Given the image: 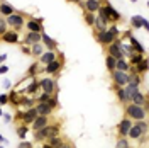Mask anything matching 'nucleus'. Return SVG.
Segmentation results:
<instances>
[{"label":"nucleus","instance_id":"nucleus-4","mask_svg":"<svg viewBox=\"0 0 149 148\" xmlns=\"http://www.w3.org/2000/svg\"><path fill=\"white\" fill-rule=\"evenodd\" d=\"M146 114H148V112L144 111L142 106H136V104H132V102H129V104L125 106V116H127L130 121H144L146 119Z\"/></svg>","mask_w":149,"mask_h":148},{"label":"nucleus","instance_id":"nucleus-46","mask_svg":"<svg viewBox=\"0 0 149 148\" xmlns=\"http://www.w3.org/2000/svg\"><path fill=\"white\" fill-rule=\"evenodd\" d=\"M9 104V94H0V106H7Z\"/></svg>","mask_w":149,"mask_h":148},{"label":"nucleus","instance_id":"nucleus-1","mask_svg":"<svg viewBox=\"0 0 149 148\" xmlns=\"http://www.w3.org/2000/svg\"><path fill=\"white\" fill-rule=\"evenodd\" d=\"M59 135H61V126L58 123H49L46 128L34 131V141L36 143H44V141L54 138V136H59Z\"/></svg>","mask_w":149,"mask_h":148},{"label":"nucleus","instance_id":"nucleus-35","mask_svg":"<svg viewBox=\"0 0 149 148\" xmlns=\"http://www.w3.org/2000/svg\"><path fill=\"white\" fill-rule=\"evenodd\" d=\"M29 128L31 126H27V124H19L17 126V136L20 138V141L26 140V136H27V133H29Z\"/></svg>","mask_w":149,"mask_h":148},{"label":"nucleus","instance_id":"nucleus-27","mask_svg":"<svg viewBox=\"0 0 149 148\" xmlns=\"http://www.w3.org/2000/svg\"><path fill=\"white\" fill-rule=\"evenodd\" d=\"M39 72H42V73H44V66H41L39 61H34L32 65L29 66V70H27V73H26V75H27V77H36Z\"/></svg>","mask_w":149,"mask_h":148},{"label":"nucleus","instance_id":"nucleus-62","mask_svg":"<svg viewBox=\"0 0 149 148\" xmlns=\"http://www.w3.org/2000/svg\"><path fill=\"white\" fill-rule=\"evenodd\" d=\"M148 9H149V2H148Z\"/></svg>","mask_w":149,"mask_h":148},{"label":"nucleus","instance_id":"nucleus-24","mask_svg":"<svg viewBox=\"0 0 149 148\" xmlns=\"http://www.w3.org/2000/svg\"><path fill=\"white\" fill-rule=\"evenodd\" d=\"M20 97H22V94L17 92L15 89L9 90V104L10 106H14V107H20Z\"/></svg>","mask_w":149,"mask_h":148},{"label":"nucleus","instance_id":"nucleus-61","mask_svg":"<svg viewBox=\"0 0 149 148\" xmlns=\"http://www.w3.org/2000/svg\"><path fill=\"white\" fill-rule=\"evenodd\" d=\"M0 148H5V147H3V145H0Z\"/></svg>","mask_w":149,"mask_h":148},{"label":"nucleus","instance_id":"nucleus-17","mask_svg":"<svg viewBox=\"0 0 149 148\" xmlns=\"http://www.w3.org/2000/svg\"><path fill=\"white\" fill-rule=\"evenodd\" d=\"M37 116H39V114H37L36 107H29V109H26L24 114H22V121H20V124H27V126H31Z\"/></svg>","mask_w":149,"mask_h":148},{"label":"nucleus","instance_id":"nucleus-60","mask_svg":"<svg viewBox=\"0 0 149 148\" xmlns=\"http://www.w3.org/2000/svg\"><path fill=\"white\" fill-rule=\"evenodd\" d=\"M130 2H132V4H136V2H137V0H130Z\"/></svg>","mask_w":149,"mask_h":148},{"label":"nucleus","instance_id":"nucleus-48","mask_svg":"<svg viewBox=\"0 0 149 148\" xmlns=\"http://www.w3.org/2000/svg\"><path fill=\"white\" fill-rule=\"evenodd\" d=\"M17 148H34V145H32L31 141H26V140H24V141H20V143H19Z\"/></svg>","mask_w":149,"mask_h":148},{"label":"nucleus","instance_id":"nucleus-11","mask_svg":"<svg viewBox=\"0 0 149 148\" xmlns=\"http://www.w3.org/2000/svg\"><path fill=\"white\" fill-rule=\"evenodd\" d=\"M41 92H42V90H41V85H39V78H37V77H31L27 87H26L24 95H31V97H34V99H36Z\"/></svg>","mask_w":149,"mask_h":148},{"label":"nucleus","instance_id":"nucleus-52","mask_svg":"<svg viewBox=\"0 0 149 148\" xmlns=\"http://www.w3.org/2000/svg\"><path fill=\"white\" fill-rule=\"evenodd\" d=\"M7 72H9V66L5 65V63H3V65H0V75H5Z\"/></svg>","mask_w":149,"mask_h":148},{"label":"nucleus","instance_id":"nucleus-49","mask_svg":"<svg viewBox=\"0 0 149 148\" xmlns=\"http://www.w3.org/2000/svg\"><path fill=\"white\" fill-rule=\"evenodd\" d=\"M2 87H3L5 90H12V82H10L9 78H5V80L2 82Z\"/></svg>","mask_w":149,"mask_h":148},{"label":"nucleus","instance_id":"nucleus-28","mask_svg":"<svg viewBox=\"0 0 149 148\" xmlns=\"http://www.w3.org/2000/svg\"><path fill=\"white\" fill-rule=\"evenodd\" d=\"M141 89H139V85H134V83H127L125 87H124V92H125V95H127V101L130 102V99H132V95L134 94H137Z\"/></svg>","mask_w":149,"mask_h":148},{"label":"nucleus","instance_id":"nucleus-9","mask_svg":"<svg viewBox=\"0 0 149 148\" xmlns=\"http://www.w3.org/2000/svg\"><path fill=\"white\" fill-rule=\"evenodd\" d=\"M110 77H112V82H113V87H125L130 78L129 72H119V70L110 72Z\"/></svg>","mask_w":149,"mask_h":148},{"label":"nucleus","instance_id":"nucleus-40","mask_svg":"<svg viewBox=\"0 0 149 148\" xmlns=\"http://www.w3.org/2000/svg\"><path fill=\"white\" fill-rule=\"evenodd\" d=\"M115 61H117V60H115L113 56L107 55V58H105V66H107L109 72H113V70H115Z\"/></svg>","mask_w":149,"mask_h":148},{"label":"nucleus","instance_id":"nucleus-25","mask_svg":"<svg viewBox=\"0 0 149 148\" xmlns=\"http://www.w3.org/2000/svg\"><path fill=\"white\" fill-rule=\"evenodd\" d=\"M129 44L132 46V49L136 51V53H141V55H146V48L142 46V43H141L137 37H134V36H130L129 37Z\"/></svg>","mask_w":149,"mask_h":148},{"label":"nucleus","instance_id":"nucleus-30","mask_svg":"<svg viewBox=\"0 0 149 148\" xmlns=\"http://www.w3.org/2000/svg\"><path fill=\"white\" fill-rule=\"evenodd\" d=\"M146 101H148L146 94H142L141 90L137 94H134V95H132V99H130V102H132V104H136V106H144Z\"/></svg>","mask_w":149,"mask_h":148},{"label":"nucleus","instance_id":"nucleus-58","mask_svg":"<svg viewBox=\"0 0 149 148\" xmlns=\"http://www.w3.org/2000/svg\"><path fill=\"white\" fill-rule=\"evenodd\" d=\"M2 116H3V111H2V106H0V118H2Z\"/></svg>","mask_w":149,"mask_h":148},{"label":"nucleus","instance_id":"nucleus-55","mask_svg":"<svg viewBox=\"0 0 149 148\" xmlns=\"http://www.w3.org/2000/svg\"><path fill=\"white\" fill-rule=\"evenodd\" d=\"M3 143H9V141H7L5 136H2V135H0V145H3Z\"/></svg>","mask_w":149,"mask_h":148},{"label":"nucleus","instance_id":"nucleus-54","mask_svg":"<svg viewBox=\"0 0 149 148\" xmlns=\"http://www.w3.org/2000/svg\"><path fill=\"white\" fill-rule=\"evenodd\" d=\"M66 2H70V4H74V5H80L83 0H66Z\"/></svg>","mask_w":149,"mask_h":148},{"label":"nucleus","instance_id":"nucleus-12","mask_svg":"<svg viewBox=\"0 0 149 148\" xmlns=\"http://www.w3.org/2000/svg\"><path fill=\"white\" fill-rule=\"evenodd\" d=\"M132 121L125 116V118H122L120 119V123H119V126H117V136L119 138H127L129 136V130L132 128Z\"/></svg>","mask_w":149,"mask_h":148},{"label":"nucleus","instance_id":"nucleus-20","mask_svg":"<svg viewBox=\"0 0 149 148\" xmlns=\"http://www.w3.org/2000/svg\"><path fill=\"white\" fill-rule=\"evenodd\" d=\"M34 107H36V111H37V114H39V116H47V118H49V116L53 114V111H54V109H53L47 102H37Z\"/></svg>","mask_w":149,"mask_h":148},{"label":"nucleus","instance_id":"nucleus-33","mask_svg":"<svg viewBox=\"0 0 149 148\" xmlns=\"http://www.w3.org/2000/svg\"><path fill=\"white\" fill-rule=\"evenodd\" d=\"M115 70H119V72H129V70H130L129 61H127L125 58H122V60H117V61H115Z\"/></svg>","mask_w":149,"mask_h":148},{"label":"nucleus","instance_id":"nucleus-13","mask_svg":"<svg viewBox=\"0 0 149 148\" xmlns=\"http://www.w3.org/2000/svg\"><path fill=\"white\" fill-rule=\"evenodd\" d=\"M120 43H122V39L120 37H117L112 44H109V46H107V55L113 56L115 60H122V58H125V56L122 55V51H120Z\"/></svg>","mask_w":149,"mask_h":148},{"label":"nucleus","instance_id":"nucleus-19","mask_svg":"<svg viewBox=\"0 0 149 148\" xmlns=\"http://www.w3.org/2000/svg\"><path fill=\"white\" fill-rule=\"evenodd\" d=\"M146 72H149V58H144L137 66H130L129 73H139V75H144Z\"/></svg>","mask_w":149,"mask_h":148},{"label":"nucleus","instance_id":"nucleus-5","mask_svg":"<svg viewBox=\"0 0 149 148\" xmlns=\"http://www.w3.org/2000/svg\"><path fill=\"white\" fill-rule=\"evenodd\" d=\"M26 14H22V12H15V14H12V16H9L7 17V26H9V29H12V31H17V32H20L22 29L26 27Z\"/></svg>","mask_w":149,"mask_h":148},{"label":"nucleus","instance_id":"nucleus-41","mask_svg":"<svg viewBox=\"0 0 149 148\" xmlns=\"http://www.w3.org/2000/svg\"><path fill=\"white\" fill-rule=\"evenodd\" d=\"M7 31H9V26H7V19L0 16V37L3 36Z\"/></svg>","mask_w":149,"mask_h":148},{"label":"nucleus","instance_id":"nucleus-37","mask_svg":"<svg viewBox=\"0 0 149 148\" xmlns=\"http://www.w3.org/2000/svg\"><path fill=\"white\" fill-rule=\"evenodd\" d=\"M144 58H146V55H141V53H136V55H132L129 58V65L130 66H137L141 63V61H142V60H144Z\"/></svg>","mask_w":149,"mask_h":148},{"label":"nucleus","instance_id":"nucleus-45","mask_svg":"<svg viewBox=\"0 0 149 148\" xmlns=\"http://www.w3.org/2000/svg\"><path fill=\"white\" fill-rule=\"evenodd\" d=\"M20 51L27 56H32V49H31V46H27V44H20Z\"/></svg>","mask_w":149,"mask_h":148},{"label":"nucleus","instance_id":"nucleus-2","mask_svg":"<svg viewBox=\"0 0 149 148\" xmlns=\"http://www.w3.org/2000/svg\"><path fill=\"white\" fill-rule=\"evenodd\" d=\"M117 37H120V31L117 27V24H110L107 31H102V32H95V39H97V43L98 44H102V46H109L112 44Z\"/></svg>","mask_w":149,"mask_h":148},{"label":"nucleus","instance_id":"nucleus-8","mask_svg":"<svg viewBox=\"0 0 149 148\" xmlns=\"http://www.w3.org/2000/svg\"><path fill=\"white\" fill-rule=\"evenodd\" d=\"M44 19L42 17H27L26 29L27 32H44Z\"/></svg>","mask_w":149,"mask_h":148},{"label":"nucleus","instance_id":"nucleus-63","mask_svg":"<svg viewBox=\"0 0 149 148\" xmlns=\"http://www.w3.org/2000/svg\"><path fill=\"white\" fill-rule=\"evenodd\" d=\"M127 148H134V147H127Z\"/></svg>","mask_w":149,"mask_h":148},{"label":"nucleus","instance_id":"nucleus-16","mask_svg":"<svg viewBox=\"0 0 149 148\" xmlns=\"http://www.w3.org/2000/svg\"><path fill=\"white\" fill-rule=\"evenodd\" d=\"M36 43H42V32H27L26 37L20 41V44H27V46H32Z\"/></svg>","mask_w":149,"mask_h":148},{"label":"nucleus","instance_id":"nucleus-57","mask_svg":"<svg viewBox=\"0 0 149 148\" xmlns=\"http://www.w3.org/2000/svg\"><path fill=\"white\" fill-rule=\"evenodd\" d=\"M41 148H53V147H51V145H49V143H46V141H44V143H42V145H41Z\"/></svg>","mask_w":149,"mask_h":148},{"label":"nucleus","instance_id":"nucleus-21","mask_svg":"<svg viewBox=\"0 0 149 148\" xmlns=\"http://www.w3.org/2000/svg\"><path fill=\"white\" fill-rule=\"evenodd\" d=\"M42 44H44V48L49 49V51H56V49H58V41L53 39V37L49 36V34H46V32H42Z\"/></svg>","mask_w":149,"mask_h":148},{"label":"nucleus","instance_id":"nucleus-22","mask_svg":"<svg viewBox=\"0 0 149 148\" xmlns=\"http://www.w3.org/2000/svg\"><path fill=\"white\" fill-rule=\"evenodd\" d=\"M15 12H17V10L14 9V5H10L9 2H3V0L0 2V16H2V17L7 19L9 16L15 14Z\"/></svg>","mask_w":149,"mask_h":148},{"label":"nucleus","instance_id":"nucleus-14","mask_svg":"<svg viewBox=\"0 0 149 148\" xmlns=\"http://www.w3.org/2000/svg\"><path fill=\"white\" fill-rule=\"evenodd\" d=\"M80 7L86 12H93V14H97L100 7H102V0H83L81 4H80Z\"/></svg>","mask_w":149,"mask_h":148},{"label":"nucleus","instance_id":"nucleus-29","mask_svg":"<svg viewBox=\"0 0 149 148\" xmlns=\"http://www.w3.org/2000/svg\"><path fill=\"white\" fill-rule=\"evenodd\" d=\"M37 102L34 97H31V95H22L20 97V107H26V109H29V107H34Z\"/></svg>","mask_w":149,"mask_h":148},{"label":"nucleus","instance_id":"nucleus-36","mask_svg":"<svg viewBox=\"0 0 149 148\" xmlns=\"http://www.w3.org/2000/svg\"><path fill=\"white\" fill-rule=\"evenodd\" d=\"M46 143H49V145H51L53 148H61V147H63V145L66 143V141H65L63 138H61V135H59V136H54V138L47 140Z\"/></svg>","mask_w":149,"mask_h":148},{"label":"nucleus","instance_id":"nucleus-26","mask_svg":"<svg viewBox=\"0 0 149 148\" xmlns=\"http://www.w3.org/2000/svg\"><path fill=\"white\" fill-rule=\"evenodd\" d=\"M109 22L105 20V19H102L100 16H97V19H95V24H93V29H95V32H102V31H107L109 29Z\"/></svg>","mask_w":149,"mask_h":148},{"label":"nucleus","instance_id":"nucleus-43","mask_svg":"<svg viewBox=\"0 0 149 148\" xmlns=\"http://www.w3.org/2000/svg\"><path fill=\"white\" fill-rule=\"evenodd\" d=\"M127 147H130L129 138H119L117 143H115V148H127Z\"/></svg>","mask_w":149,"mask_h":148},{"label":"nucleus","instance_id":"nucleus-10","mask_svg":"<svg viewBox=\"0 0 149 148\" xmlns=\"http://www.w3.org/2000/svg\"><path fill=\"white\" fill-rule=\"evenodd\" d=\"M61 68H63V55L59 53V56L56 58L54 61H51V63H47V65L44 66V73L49 75V77H53V75L59 73Z\"/></svg>","mask_w":149,"mask_h":148},{"label":"nucleus","instance_id":"nucleus-51","mask_svg":"<svg viewBox=\"0 0 149 148\" xmlns=\"http://www.w3.org/2000/svg\"><path fill=\"white\" fill-rule=\"evenodd\" d=\"M2 118L5 119V123H12V121H14V116H10V114H7V112H3Z\"/></svg>","mask_w":149,"mask_h":148},{"label":"nucleus","instance_id":"nucleus-44","mask_svg":"<svg viewBox=\"0 0 149 148\" xmlns=\"http://www.w3.org/2000/svg\"><path fill=\"white\" fill-rule=\"evenodd\" d=\"M47 104H49V106H51V107H53V109H58V107H59V101H58V95H53V97H51V99H49V102H47Z\"/></svg>","mask_w":149,"mask_h":148},{"label":"nucleus","instance_id":"nucleus-53","mask_svg":"<svg viewBox=\"0 0 149 148\" xmlns=\"http://www.w3.org/2000/svg\"><path fill=\"white\" fill-rule=\"evenodd\" d=\"M5 60H7V53L0 55V65H3V63H5Z\"/></svg>","mask_w":149,"mask_h":148},{"label":"nucleus","instance_id":"nucleus-6","mask_svg":"<svg viewBox=\"0 0 149 148\" xmlns=\"http://www.w3.org/2000/svg\"><path fill=\"white\" fill-rule=\"evenodd\" d=\"M148 130H149V124H148L146 119L144 121H136V123L132 124V128L129 130V136H127V138L129 140H141V136L146 135Z\"/></svg>","mask_w":149,"mask_h":148},{"label":"nucleus","instance_id":"nucleus-50","mask_svg":"<svg viewBox=\"0 0 149 148\" xmlns=\"http://www.w3.org/2000/svg\"><path fill=\"white\" fill-rule=\"evenodd\" d=\"M142 29H144V31H146V32L149 34V20H148L146 17L142 19Z\"/></svg>","mask_w":149,"mask_h":148},{"label":"nucleus","instance_id":"nucleus-18","mask_svg":"<svg viewBox=\"0 0 149 148\" xmlns=\"http://www.w3.org/2000/svg\"><path fill=\"white\" fill-rule=\"evenodd\" d=\"M47 124H49V118L47 116H37L36 119H34V123L31 124V130L39 131V130H42V128H46Z\"/></svg>","mask_w":149,"mask_h":148},{"label":"nucleus","instance_id":"nucleus-3","mask_svg":"<svg viewBox=\"0 0 149 148\" xmlns=\"http://www.w3.org/2000/svg\"><path fill=\"white\" fill-rule=\"evenodd\" d=\"M97 16H100L102 19H105L109 24H119V22L122 20L120 12H117V10L113 9L109 2L102 4V7H100V10L97 12Z\"/></svg>","mask_w":149,"mask_h":148},{"label":"nucleus","instance_id":"nucleus-31","mask_svg":"<svg viewBox=\"0 0 149 148\" xmlns=\"http://www.w3.org/2000/svg\"><path fill=\"white\" fill-rule=\"evenodd\" d=\"M31 49H32V56H34V58H37V60H39V58L42 56V53L46 51V48H44V44H42V43H36V44H32V46H31Z\"/></svg>","mask_w":149,"mask_h":148},{"label":"nucleus","instance_id":"nucleus-38","mask_svg":"<svg viewBox=\"0 0 149 148\" xmlns=\"http://www.w3.org/2000/svg\"><path fill=\"white\" fill-rule=\"evenodd\" d=\"M120 51H122V55H124V56H129V58L132 55H136V51L132 49V46H130V44H125L124 41L120 43Z\"/></svg>","mask_w":149,"mask_h":148},{"label":"nucleus","instance_id":"nucleus-42","mask_svg":"<svg viewBox=\"0 0 149 148\" xmlns=\"http://www.w3.org/2000/svg\"><path fill=\"white\" fill-rule=\"evenodd\" d=\"M53 97V94H47V92H41L36 97V102H49V99Z\"/></svg>","mask_w":149,"mask_h":148},{"label":"nucleus","instance_id":"nucleus-59","mask_svg":"<svg viewBox=\"0 0 149 148\" xmlns=\"http://www.w3.org/2000/svg\"><path fill=\"white\" fill-rule=\"evenodd\" d=\"M146 97H148V101H149V92H148V94H146Z\"/></svg>","mask_w":149,"mask_h":148},{"label":"nucleus","instance_id":"nucleus-15","mask_svg":"<svg viewBox=\"0 0 149 148\" xmlns=\"http://www.w3.org/2000/svg\"><path fill=\"white\" fill-rule=\"evenodd\" d=\"M0 41H3V43H7V44H20V36H19L17 31H12V29H9L3 36L0 37Z\"/></svg>","mask_w":149,"mask_h":148},{"label":"nucleus","instance_id":"nucleus-34","mask_svg":"<svg viewBox=\"0 0 149 148\" xmlns=\"http://www.w3.org/2000/svg\"><path fill=\"white\" fill-rule=\"evenodd\" d=\"M115 95H117V99H119V102L120 104H129V101H127V95H125V92H124V87H115Z\"/></svg>","mask_w":149,"mask_h":148},{"label":"nucleus","instance_id":"nucleus-32","mask_svg":"<svg viewBox=\"0 0 149 148\" xmlns=\"http://www.w3.org/2000/svg\"><path fill=\"white\" fill-rule=\"evenodd\" d=\"M142 16H139V14H136V16H132V17L129 19V24L132 29H141L142 27Z\"/></svg>","mask_w":149,"mask_h":148},{"label":"nucleus","instance_id":"nucleus-64","mask_svg":"<svg viewBox=\"0 0 149 148\" xmlns=\"http://www.w3.org/2000/svg\"><path fill=\"white\" fill-rule=\"evenodd\" d=\"M148 53H149V48H148Z\"/></svg>","mask_w":149,"mask_h":148},{"label":"nucleus","instance_id":"nucleus-23","mask_svg":"<svg viewBox=\"0 0 149 148\" xmlns=\"http://www.w3.org/2000/svg\"><path fill=\"white\" fill-rule=\"evenodd\" d=\"M56 58H58V55H56V51H49V49H46V51L42 53V56H41V58H39L37 61H39L41 65H44V66H46L47 63H51V61H54Z\"/></svg>","mask_w":149,"mask_h":148},{"label":"nucleus","instance_id":"nucleus-7","mask_svg":"<svg viewBox=\"0 0 149 148\" xmlns=\"http://www.w3.org/2000/svg\"><path fill=\"white\" fill-rule=\"evenodd\" d=\"M39 85H41V90H42V92L53 94V95H54V92H58V83H56V80L53 77H49V75L39 78Z\"/></svg>","mask_w":149,"mask_h":148},{"label":"nucleus","instance_id":"nucleus-56","mask_svg":"<svg viewBox=\"0 0 149 148\" xmlns=\"http://www.w3.org/2000/svg\"><path fill=\"white\" fill-rule=\"evenodd\" d=\"M61 148H74V147L71 145V143H68V141H66V143H65V145H63Z\"/></svg>","mask_w":149,"mask_h":148},{"label":"nucleus","instance_id":"nucleus-47","mask_svg":"<svg viewBox=\"0 0 149 148\" xmlns=\"http://www.w3.org/2000/svg\"><path fill=\"white\" fill-rule=\"evenodd\" d=\"M22 114H24V111L17 109V111H15V114H14V121H15V123H20V121H22Z\"/></svg>","mask_w":149,"mask_h":148},{"label":"nucleus","instance_id":"nucleus-39","mask_svg":"<svg viewBox=\"0 0 149 148\" xmlns=\"http://www.w3.org/2000/svg\"><path fill=\"white\" fill-rule=\"evenodd\" d=\"M95 19H97V14L83 10V20L86 22V24H88V26H93V24H95Z\"/></svg>","mask_w":149,"mask_h":148}]
</instances>
